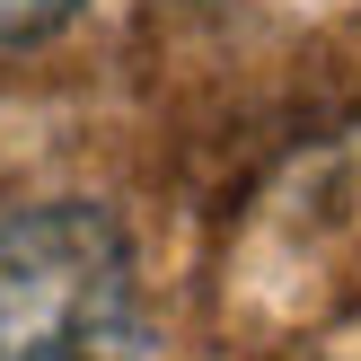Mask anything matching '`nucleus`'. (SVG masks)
<instances>
[{
	"instance_id": "obj_1",
	"label": "nucleus",
	"mask_w": 361,
	"mask_h": 361,
	"mask_svg": "<svg viewBox=\"0 0 361 361\" xmlns=\"http://www.w3.org/2000/svg\"><path fill=\"white\" fill-rule=\"evenodd\" d=\"M0 361H141V274L106 212H0Z\"/></svg>"
},
{
	"instance_id": "obj_2",
	"label": "nucleus",
	"mask_w": 361,
	"mask_h": 361,
	"mask_svg": "<svg viewBox=\"0 0 361 361\" xmlns=\"http://www.w3.org/2000/svg\"><path fill=\"white\" fill-rule=\"evenodd\" d=\"M71 9H80V0H0V44H35V35H53Z\"/></svg>"
}]
</instances>
